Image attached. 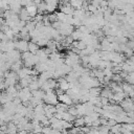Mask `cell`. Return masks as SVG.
<instances>
[{"instance_id": "obj_1", "label": "cell", "mask_w": 134, "mask_h": 134, "mask_svg": "<svg viewBox=\"0 0 134 134\" xmlns=\"http://www.w3.org/2000/svg\"><path fill=\"white\" fill-rule=\"evenodd\" d=\"M43 100L45 102L46 105H51V106H57L58 103H59L58 95L53 92V90H49V91L45 92Z\"/></svg>"}, {"instance_id": "obj_2", "label": "cell", "mask_w": 134, "mask_h": 134, "mask_svg": "<svg viewBox=\"0 0 134 134\" xmlns=\"http://www.w3.org/2000/svg\"><path fill=\"white\" fill-rule=\"evenodd\" d=\"M60 9H61V13H63V14H65V15H67V16H73L74 8H73V7L70 5V3L67 2V1H65V2H63V3L61 4Z\"/></svg>"}, {"instance_id": "obj_3", "label": "cell", "mask_w": 134, "mask_h": 134, "mask_svg": "<svg viewBox=\"0 0 134 134\" xmlns=\"http://www.w3.org/2000/svg\"><path fill=\"white\" fill-rule=\"evenodd\" d=\"M28 42L25 41V40H19V41H16L15 42V46H16V49L18 51H20L21 53L23 52H26L28 51Z\"/></svg>"}, {"instance_id": "obj_4", "label": "cell", "mask_w": 134, "mask_h": 134, "mask_svg": "<svg viewBox=\"0 0 134 134\" xmlns=\"http://www.w3.org/2000/svg\"><path fill=\"white\" fill-rule=\"evenodd\" d=\"M8 4H9V9L12 10V12H14L15 14H17V15H19V13H20V10L22 9V5H21V2L20 1H9L8 2Z\"/></svg>"}, {"instance_id": "obj_5", "label": "cell", "mask_w": 134, "mask_h": 134, "mask_svg": "<svg viewBox=\"0 0 134 134\" xmlns=\"http://www.w3.org/2000/svg\"><path fill=\"white\" fill-rule=\"evenodd\" d=\"M58 87H59V89L60 90H62L63 92H67L69 89H70V84L66 81V79L65 77H61V79H59V83H58Z\"/></svg>"}, {"instance_id": "obj_6", "label": "cell", "mask_w": 134, "mask_h": 134, "mask_svg": "<svg viewBox=\"0 0 134 134\" xmlns=\"http://www.w3.org/2000/svg\"><path fill=\"white\" fill-rule=\"evenodd\" d=\"M58 98H59V100H60V103H63V104H65V105H67V106H72V104H73V100H72V98L67 94V93H63V94H61V95H58Z\"/></svg>"}, {"instance_id": "obj_7", "label": "cell", "mask_w": 134, "mask_h": 134, "mask_svg": "<svg viewBox=\"0 0 134 134\" xmlns=\"http://www.w3.org/2000/svg\"><path fill=\"white\" fill-rule=\"evenodd\" d=\"M19 17H20V20L21 21H24L26 23L29 22V21H32V18L28 15V12H27L26 7H22V9L19 13Z\"/></svg>"}, {"instance_id": "obj_8", "label": "cell", "mask_w": 134, "mask_h": 134, "mask_svg": "<svg viewBox=\"0 0 134 134\" xmlns=\"http://www.w3.org/2000/svg\"><path fill=\"white\" fill-rule=\"evenodd\" d=\"M112 96H113V92H112V90H111L110 87H106V88L102 89V91H100V97H106V98L111 99Z\"/></svg>"}, {"instance_id": "obj_9", "label": "cell", "mask_w": 134, "mask_h": 134, "mask_svg": "<svg viewBox=\"0 0 134 134\" xmlns=\"http://www.w3.org/2000/svg\"><path fill=\"white\" fill-rule=\"evenodd\" d=\"M58 7V2L57 1H47L46 2V10L49 13H53L55 10V8Z\"/></svg>"}, {"instance_id": "obj_10", "label": "cell", "mask_w": 134, "mask_h": 134, "mask_svg": "<svg viewBox=\"0 0 134 134\" xmlns=\"http://www.w3.org/2000/svg\"><path fill=\"white\" fill-rule=\"evenodd\" d=\"M126 94H125V92H118V93H113V96H112V98L111 99H113V100H115L116 103H121L125 98H126Z\"/></svg>"}, {"instance_id": "obj_11", "label": "cell", "mask_w": 134, "mask_h": 134, "mask_svg": "<svg viewBox=\"0 0 134 134\" xmlns=\"http://www.w3.org/2000/svg\"><path fill=\"white\" fill-rule=\"evenodd\" d=\"M7 134H18L17 125H15L13 121H9L7 124Z\"/></svg>"}, {"instance_id": "obj_12", "label": "cell", "mask_w": 134, "mask_h": 134, "mask_svg": "<svg viewBox=\"0 0 134 134\" xmlns=\"http://www.w3.org/2000/svg\"><path fill=\"white\" fill-rule=\"evenodd\" d=\"M31 95H32V97H35V98H37V99H39V100H43V98H44V95H45V92L43 91V90H35V91H31Z\"/></svg>"}, {"instance_id": "obj_13", "label": "cell", "mask_w": 134, "mask_h": 134, "mask_svg": "<svg viewBox=\"0 0 134 134\" xmlns=\"http://www.w3.org/2000/svg\"><path fill=\"white\" fill-rule=\"evenodd\" d=\"M39 50H40V46H39L37 43L30 42V43L28 44V51H29V52H31L32 54H36Z\"/></svg>"}, {"instance_id": "obj_14", "label": "cell", "mask_w": 134, "mask_h": 134, "mask_svg": "<svg viewBox=\"0 0 134 134\" xmlns=\"http://www.w3.org/2000/svg\"><path fill=\"white\" fill-rule=\"evenodd\" d=\"M35 69L40 72V73H43L45 71H48V67L46 65V63H38L36 66H35Z\"/></svg>"}, {"instance_id": "obj_15", "label": "cell", "mask_w": 134, "mask_h": 134, "mask_svg": "<svg viewBox=\"0 0 134 134\" xmlns=\"http://www.w3.org/2000/svg\"><path fill=\"white\" fill-rule=\"evenodd\" d=\"M26 9H27V12H28V15H29L31 18H35V17L38 15V7H37L36 4L26 7Z\"/></svg>"}, {"instance_id": "obj_16", "label": "cell", "mask_w": 134, "mask_h": 134, "mask_svg": "<svg viewBox=\"0 0 134 134\" xmlns=\"http://www.w3.org/2000/svg\"><path fill=\"white\" fill-rule=\"evenodd\" d=\"M55 108H57V112H60V113H62V112H66V111H68V109H69V106H67V105H65V104H63V103H58V105L55 106Z\"/></svg>"}, {"instance_id": "obj_17", "label": "cell", "mask_w": 134, "mask_h": 134, "mask_svg": "<svg viewBox=\"0 0 134 134\" xmlns=\"http://www.w3.org/2000/svg\"><path fill=\"white\" fill-rule=\"evenodd\" d=\"M85 125V120H84V117H75L74 121H73V126L74 127H77V128H82L83 126Z\"/></svg>"}, {"instance_id": "obj_18", "label": "cell", "mask_w": 134, "mask_h": 134, "mask_svg": "<svg viewBox=\"0 0 134 134\" xmlns=\"http://www.w3.org/2000/svg\"><path fill=\"white\" fill-rule=\"evenodd\" d=\"M28 88L30 89V91H35V90H39V88H40V85H39V83H38V79L36 77L30 84H29V86H28Z\"/></svg>"}, {"instance_id": "obj_19", "label": "cell", "mask_w": 134, "mask_h": 134, "mask_svg": "<svg viewBox=\"0 0 134 134\" xmlns=\"http://www.w3.org/2000/svg\"><path fill=\"white\" fill-rule=\"evenodd\" d=\"M69 3H70V5H71L73 8L75 7L76 9H82V6H83V3H84V2H83V1H70Z\"/></svg>"}, {"instance_id": "obj_20", "label": "cell", "mask_w": 134, "mask_h": 134, "mask_svg": "<svg viewBox=\"0 0 134 134\" xmlns=\"http://www.w3.org/2000/svg\"><path fill=\"white\" fill-rule=\"evenodd\" d=\"M86 48H87V44H86L84 41H77L76 49H79L80 51H82V50H85Z\"/></svg>"}, {"instance_id": "obj_21", "label": "cell", "mask_w": 134, "mask_h": 134, "mask_svg": "<svg viewBox=\"0 0 134 134\" xmlns=\"http://www.w3.org/2000/svg\"><path fill=\"white\" fill-rule=\"evenodd\" d=\"M68 112L72 115V116H79V113H77V109H76V107L75 106H70L69 107V109H68Z\"/></svg>"}, {"instance_id": "obj_22", "label": "cell", "mask_w": 134, "mask_h": 134, "mask_svg": "<svg viewBox=\"0 0 134 134\" xmlns=\"http://www.w3.org/2000/svg\"><path fill=\"white\" fill-rule=\"evenodd\" d=\"M112 80L114 81V82H120L122 79H121V76L119 75V74H113V76H112Z\"/></svg>"}, {"instance_id": "obj_23", "label": "cell", "mask_w": 134, "mask_h": 134, "mask_svg": "<svg viewBox=\"0 0 134 134\" xmlns=\"http://www.w3.org/2000/svg\"><path fill=\"white\" fill-rule=\"evenodd\" d=\"M4 24H5V20H4L2 17H0V28H1Z\"/></svg>"}, {"instance_id": "obj_24", "label": "cell", "mask_w": 134, "mask_h": 134, "mask_svg": "<svg viewBox=\"0 0 134 134\" xmlns=\"http://www.w3.org/2000/svg\"><path fill=\"white\" fill-rule=\"evenodd\" d=\"M18 134H28V132L27 131H19Z\"/></svg>"}, {"instance_id": "obj_25", "label": "cell", "mask_w": 134, "mask_h": 134, "mask_svg": "<svg viewBox=\"0 0 134 134\" xmlns=\"http://www.w3.org/2000/svg\"><path fill=\"white\" fill-rule=\"evenodd\" d=\"M2 111H3V108H2V106H1V105H0V113H1V112H2Z\"/></svg>"}, {"instance_id": "obj_26", "label": "cell", "mask_w": 134, "mask_h": 134, "mask_svg": "<svg viewBox=\"0 0 134 134\" xmlns=\"http://www.w3.org/2000/svg\"><path fill=\"white\" fill-rule=\"evenodd\" d=\"M2 54H3V52H1V51H0V58H1V55H2Z\"/></svg>"}, {"instance_id": "obj_27", "label": "cell", "mask_w": 134, "mask_h": 134, "mask_svg": "<svg viewBox=\"0 0 134 134\" xmlns=\"http://www.w3.org/2000/svg\"><path fill=\"white\" fill-rule=\"evenodd\" d=\"M31 134H42V133H31Z\"/></svg>"}]
</instances>
